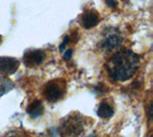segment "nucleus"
Returning <instances> with one entry per match:
<instances>
[{
	"label": "nucleus",
	"instance_id": "1",
	"mask_svg": "<svg viewBox=\"0 0 153 137\" xmlns=\"http://www.w3.org/2000/svg\"><path fill=\"white\" fill-rule=\"evenodd\" d=\"M140 63L139 56L129 49L115 53L107 61L106 72L114 82H126L136 74Z\"/></svg>",
	"mask_w": 153,
	"mask_h": 137
},
{
	"label": "nucleus",
	"instance_id": "2",
	"mask_svg": "<svg viewBox=\"0 0 153 137\" xmlns=\"http://www.w3.org/2000/svg\"><path fill=\"white\" fill-rule=\"evenodd\" d=\"M84 131V118L79 114H70L60 122L61 137H79Z\"/></svg>",
	"mask_w": 153,
	"mask_h": 137
},
{
	"label": "nucleus",
	"instance_id": "3",
	"mask_svg": "<svg viewBox=\"0 0 153 137\" xmlns=\"http://www.w3.org/2000/svg\"><path fill=\"white\" fill-rule=\"evenodd\" d=\"M66 83L62 79H56L47 83L43 88V96L48 102L56 103L64 96Z\"/></svg>",
	"mask_w": 153,
	"mask_h": 137
},
{
	"label": "nucleus",
	"instance_id": "4",
	"mask_svg": "<svg viewBox=\"0 0 153 137\" xmlns=\"http://www.w3.org/2000/svg\"><path fill=\"white\" fill-rule=\"evenodd\" d=\"M46 58V54L42 50H31L25 52L23 61L28 67H35L41 64Z\"/></svg>",
	"mask_w": 153,
	"mask_h": 137
},
{
	"label": "nucleus",
	"instance_id": "5",
	"mask_svg": "<svg viewBox=\"0 0 153 137\" xmlns=\"http://www.w3.org/2000/svg\"><path fill=\"white\" fill-rule=\"evenodd\" d=\"M19 67V61L12 57H0V74H13Z\"/></svg>",
	"mask_w": 153,
	"mask_h": 137
},
{
	"label": "nucleus",
	"instance_id": "6",
	"mask_svg": "<svg viewBox=\"0 0 153 137\" xmlns=\"http://www.w3.org/2000/svg\"><path fill=\"white\" fill-rule=\"evenodd\" d=\"M121 43H122V36H120V33L118 31L114 30L112 32H108L107 35L103 37L102 46L105 50L111 51L119 47Z\"/></svg>",
	"mask_w": 153,
	"mask_h": 137
},
{
	"label": "nucleus",
	"instance_id": "7",
	"mask_svg": "<svg viewBox=\"0 0 153 137\" xmlns=\"http://www.w3.org/2000/svg\"><path fill=\"white\" fill-rule=\"evenodd\" d=\"M100 22V18L96 13L92 11H88L84 13L80 18V23L85 29H91L95 26H97Z\"/></svg>",
	"mask_w": 153,
	"mask_h": 137
},
{
	"label": "nucleus",
	"instance_id": "8",
	"mask_svg": "<svg viewBox=\"0 0 153 137\" xmlns=\"http://www.w3.org/2000/svg\"><path fill=\"white\" fill-rule=\"evenodd\" d=\"M43 111H44V106H43L42 103L39 100L33 101L27 107V113L32 118H36L41 116Z\"/></svg>",
	"mask_w": 153,
	"mask_h": 137
},
{
	"label": "nucleus",
	"instance_id": "9",
	"mask_svg": "<svg viewBox=\"0 0 153 137\" xmlns=\"http://www.w3.org/2000/svg\"><path fill=\"white\" fill-rule=\"evenodd\" d=\"M113 114H114V108H113L112 106H110L107 102H102L99 106V108H98V115L100 118H103V119H107V118H110Z\"/></svg>",
	"mask_w": 153,
	"mask_h": 137
},
{
	"label": "nucleus",
	"instance_id": "10",
	"mask_svg": "<svg viewBox=\"0 0 153 137\" xmlns=\"http://www.w3.org/2000/svg\"><path fill=\"white\" fill-rule=\"evenodd\" d=\"M13 87V83L9 79L4 77L0 78V97L4 95L5 93L9 92Z\"/></svg>",
	"mask_w": 153,
	"mask_h": 137
},
{
	"label": "nucleus",
	"instance_id": "11",
	"mask_svg": "<svg viewBox=\"0 0 153 137\" xmlns=\"http://www.w3.org/2000/svg\"><path fill=\"white\" fill-rule=\"evenodd\" d=\"M5 137H28L24 132L22 131H18V130H16V131H12L10 132V133L5 136Z\"/></svg>",
	"mask_w": 153,
	"mask_h": 137
},
{
	"label": "nucleus",
	"instance_id": "12",
	"mask_svg": "<svg viewBox=\"0 0 153 137\" xmlns=\"http://www.w3.org/2000/svg\"><path fill=\"white\" fill-rule=\"evenodd\" d=\"M105 3L107 4L109 7L114 8L117 6V1L116 0H105Z\"/></svg>",
	"mask_w": 153,
	"mask_h": 137
},
{
	"label": "nucleus",
	"instance_id": "13",
	"mask_svg": "<svg viewBox=\"0 0 153 137\" xmlns=\"http://www.w3.org/2000/svg\"><path fill=\"white\" fill-rule=\"evenodd\" d=\"M68 39H69V37H68V36H65V39H64L63 42H62L61 45H60V47H59V51H60V52H62V51L64 50V48H65L66 43H67V41H68Z\"/></svg>",
	"mask_w": 153,
	"mask_h": 137
},
{
	"label": "nucleus",
	"instance_id": "14",
	"mask_svg": "<svg viewBox=\"0 0 153 137\" xmlns=\"http://www.w3.org/2000/svg\"><path fill=\"white\" fill-rule=\"evenodd\" d=\"M71 56H72V50L70 49V50H67L66 51V53L63 55V58H64V60H68L71 58Z\"/></svg>",
	"mask_w": 153,
	"mask_h": 137
}]
</instances>
